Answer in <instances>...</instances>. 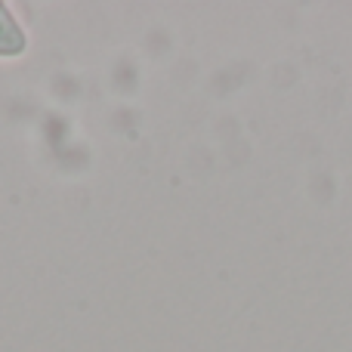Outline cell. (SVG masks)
<instances>
[{
	"instance_id": "obj_1",
	"label": "cell",
	"mask_w": 352,
	"mask_h": 352,
	"mask_svg": "<svg viewBox=\"0 0 352 352\" xmlns=\"http://www.w3.org/2000/svg\"><path fill=\"white\" fill-rule=\"evenodd\" d=\"M22 50H25V31L0 6V56H12V53H22Z\"/></svg>"
}]
</instances>
